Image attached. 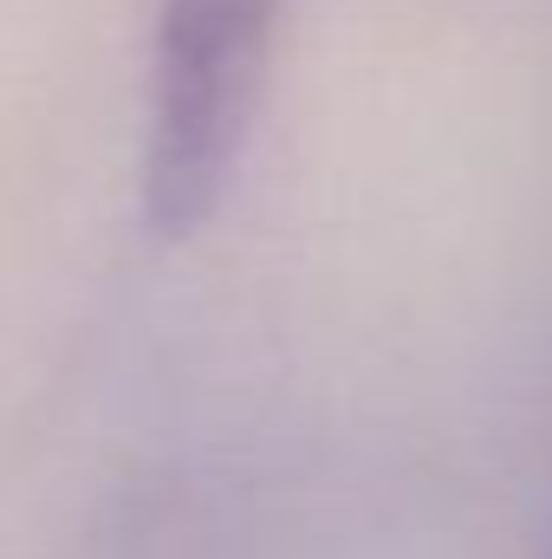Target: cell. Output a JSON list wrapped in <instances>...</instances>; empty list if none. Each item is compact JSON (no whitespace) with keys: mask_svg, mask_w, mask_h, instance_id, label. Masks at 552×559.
Returning <instances> with one entry per match:
<instances>
[{"mask_svg":"<svg viewBox=\"0 0 552 559\" xmlns=\"http://www.w3.org/2000/svg\"><path fill=\"white\" fill-rule=\"evenodd\" d=\"M286 0H163L149 39L137 202L156 241L202 235L254 138Z\"/></svg>","mask_w":552,"mask_h":559,"instance_id":"6da1fadb","label":"cell"},{"mask_svg":"<svg viewBox=\"0 0 552 559\" xmlns=\"http://www.w3.org/2000/svg\"><path fill=\"white\" fill-rule=\"evenodd\" d=\"M547 559H552V547H547Z\"/></svg>","mask_w":552,"mask_h":559,"instance_id":"7a4b0ae2","label":"cell"}]
</instances>
